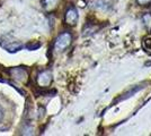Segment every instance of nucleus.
Returning <instances> with one entry per match:
<instances>
[{"instance_id":"nucleus-8","label":"nucleus","mask_w":151,"mask_h":136,"mask_svg":"<svg viewBox=\"0 0 151 136\" xmlns=\"http://www.w3.org/2000/svg\"><path fill=\"white\" fill-rule=\"evenodd\" d=\"M145 43H148V45H145V49H148V50H151V39L145 40Z\"/></svg>"},{"instance_id":"nucleus-4","label":"nucleus","mask_w":151,"mask_h":136,"mask_svg":"<svg viewBox=\"0 0 151 136\" xmlns=\"http://www.w3.org/2000/svg\"><path fill=\"white\" fill-rule=\"evenodd\" d=\"M10 74H12V76H13L16 81H18V82H25L27 77H28V74H27V71L24 69V68H22V67H17V68H14L10 71Z\"/></svg>"},{"instance_id":"nucleus-1","label":"nucleus","mask_w":151,"mask_h":136,"mask_svg":"<svg viewBox=\"0 0 151 136\" xmlns=\"http://www.w3.org/2000/svg\"><path fill=\"white\" fill-rule=\"evenodd\" d=\"M72 42V35L68 32L61 33L55 40V43H54V48L57 51H63L65 50Z\"/></svg>"},{"instance_id":"nucleus-6","label":"nucleus","mask_w":151,"mask_h":136,"mask_svg":"<svg viewBox=\"0 0 151 136\" xmlns=\"http://www.w3.org/2000/svg\"><path fill=\"white\" fill-rule=\"evenodd\" d=\"M143 22H145V25L147 26V28L151 31V15L150 14H148V15H145V17H143Z\"/></svg>"},{"instance_id":"nucleus-3","label":"nucleus","mask_w":151,"mask_h":136,"mask_svg":"<svg viewBox=\"0 0 151 136\" xmlns=\"http://www.w3.org/2000/svg\"><path fill=\"white\" fill-rule=\"evenodd\" d=\"M64 20H65V24L69 26H75L78 22V13L75 8H69L65 13V17H64Z\"/></svg>"},{"instance_id":"nucleus-9","label":"nucleus","mask_w":151,"mask_h":136,"mask_svg":"<svg viewBox=\"0 0 151 136\" xmlns=\"http://www.w3.org/2000/svg\"><path fill=\"white\" fill-rule=\"evenodd\" d=\"M2 118H4V113H2V110L0 109V121L2 120Z\"/></svg>"},{"instance_id":"nucleus-5","label":"nucleus","mask_w":151,"mask_h":136,"mask_svg":"<svg viewBox=\"0 0 151 136\" xmlns=\"http://www.w3.org/2000/svg\"><path fill=\"white\" fill-rule=\"evenodd\" d=\"M60 0H44V8L47 12H52L58 7Z\"/></svg>"},{"instance_id":"nucleus-7","label":"nucleus","mask_w":151,"mask_h":136,"mask_svg":"<svg viewBox=\"0 0 151 136\" xmlns=\"http://www.w3.org/2000/svg\"><path fill=\"white\" fill-rule=\"evenodd\" d=\"M138 4L141 6H145V5L151 4V0H138Z\"/></svg>"},{"instance_id":"nucleus-2","label":"nucleus","mask_w":151,"mask_h":136,"mask_svg":"<svg viewBox=\"0 0 151 136\" xmlns=\"http://www.w3.org/2000/svg\"><path fill=\"white\" fill-rule=\"evenodd\" d=\"M52 82V75L50 71H44L42 73H40L37 76V84L41 87H47Z\"/></svg>"}]
</instances>
